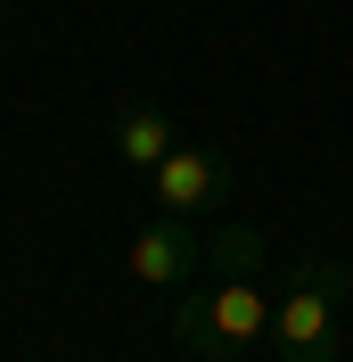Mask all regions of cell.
Here are the masks:
<instances>
[{"label": "cell", "instance_id": "obj_3", "mask_svg": "<svg viewBox=\"0 0 353 362\" xmlns=\"http://www.w3.org/2000/svg\"><path fill=\"white\" fill-rule=\"evenodd\" d=\"M124 272H132L140 288H156V296H189L198 272H205L198 223H189V214H156V223H140L132 247H124Z\"/></svg>", "mask_w": 353, "mask_h": 362}, {"label": "cell", "instance_id": "obj_2", "mask_svg": "<svg viewBox=\"0 0 353 362\" xmlns=\"http://www.w3.org/2000/svg\"><path fill=\"white\" fill-rule=\"evenodd\" d=\"M345 296H353V272L329 264V255H304L287 272V288L271 296V346H280V362H337Z\"/></svg>", "mask_w": 353, "mask_h": 362}, {"label": "cell", "instance_id": "obj_1", "mask_svg": "<svg viewBox=\"0 0 353 362\" xmlns=\"http://www.w3.org/2000/svg\"><path fill=\"white\" fill-rule=\"evenodd\" d=\"M173 338L189 346V354H205V362L255 354V346L271 338V288H263V272H222V280L189 288L173 305Z\"/></svg>", "mask_w": 353, "mask_h": 362}, {"label": "cell", "instance_id": "obj_4", "mask_svg": "<svg viewBox=\"0 0 353 362\" xmlns=\"http://www.w3.org/2000/svg\"><path fill=\"white\" fill-rule=\"evenodd\" d=\"M148 181H156V206L164 214H189L198 223V214H222V198H230V157L222 148H173Z\"/></svg>", "mask_w": 353, "mask_h": 362}, {"label": "cell", "instance_id": "obj_5", "mask_svg": "<svg viewBox=\"0 0 353 362\" xmlns=\"http://www.w3.org/2000/svg\"><path fill=\"white\" fill-rule=\"evenodd\" d=\"M115 157L132 165V173H156V165L173 157V124H164L148 99H124V107H115Z\"/></svg>", "mask_w": 353, "mask_h": 362}, {"label": "cell", "instance_id": "obj_6", "mask_svg": "<svg viewBox=\"0 0 353 362\" xmlns=\"http://www.w3.org/2000/svg\"><path fill=\"white\" fill-rule=\"evenodd\" d=\"M205 264H222V272H263V230H255V223H222L214 239H205Z\"/></svg>", "mask_w": 353, "mask_h": 362}]
</instances>
